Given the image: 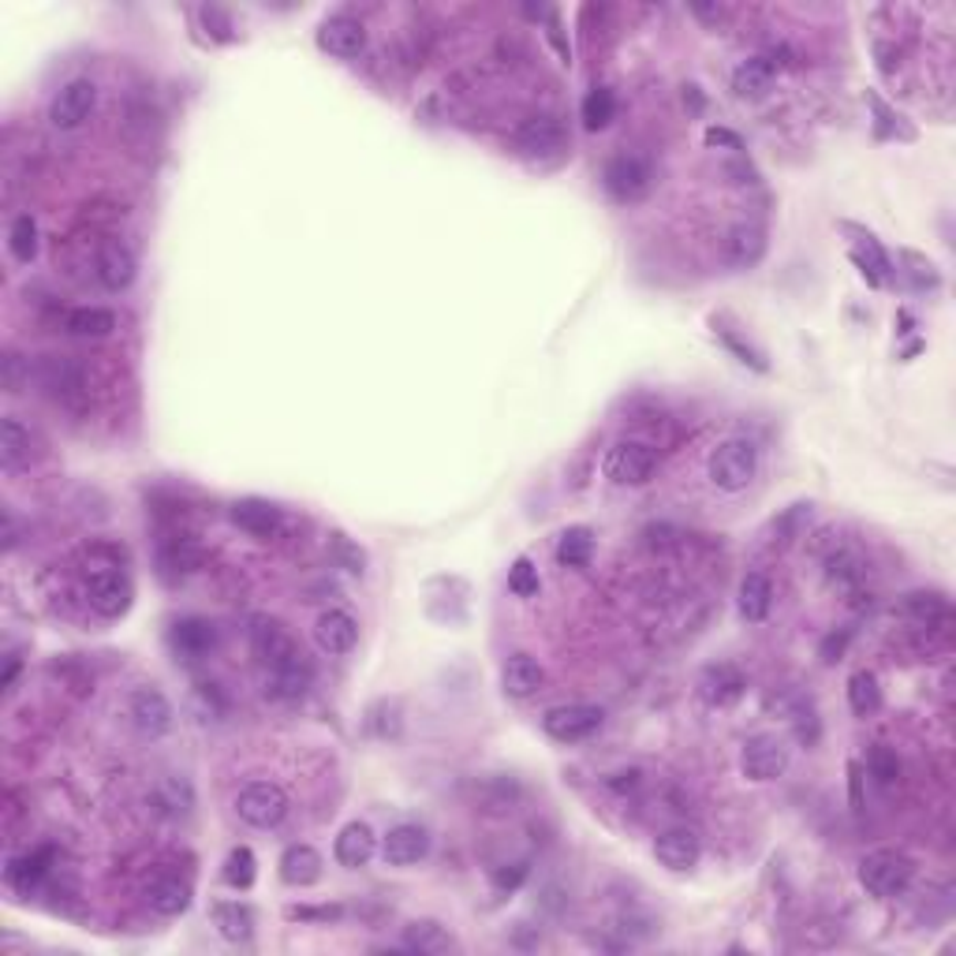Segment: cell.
Returning a JSON list of instances; mask_svg holds the SVG:
<instances>
[{"label":"cell","instance_id":"obj_1","mask_svg":"<svg viewBox=\"0 0 956 956\" xmlns=\"http://www.w3.org/2000/svg\"><path fill=\"white\" fill-rule=\"evenodd\" d=\"M706 475L722 494H740L758 475V445L752 438H725L706 460Z\"/></svg>","mask_w":956,"mask_h":956},{"label":"cell","instance_id":"obj_2","mask_svg":"<svg viewBox=\"0 0 956 956\" xmlns=\"http://www.w3.org/2000/svg\"><path fill=\"white\" fill-rule=\"evenodd\" d=\"M912 874H915V863L896 849L866 852L860 860V885L871 896H879V901L901 896L912 885Z\"/></svg>","mask_w":956,"mask_h":956},{"label":"cell","instance_id":"obj_3","mask_svg":"<svg viewBox=\"0 0 956 956\" xmlns=\"http://www.w3.org/2000/svg\"><path fill=\"white\" fill-rule=\"evenodd\" d=\"M288 811H292L288 792L273 781H251L235 796V815L248 826H254V830H273V826H281L288 818Z\"/></svg>","mask_w":956,"mask_h":956},{"label":"cell","instance_id":"obj_4","mask_svg":"<svg viewBox=\"0 0 956 956\" xmlns=\"http://www.w3.org/2000/svg\"><path fill=\"white\" fill-rule=\"evenodd\" d=\"M602 725H606V710L595 706V703L554 706V710H546V717H542V733L557 744H584Z\"/></svg>","mask_w":956,"mask_h":956},{"label":"cell","instance_id":"obj_5","mask_svg":"<svg viewBox=\"0 0 956 956\" xmlns=\"http://www.w3.org/2000/svg\"><path fill=\"white\" fill-rule=\"evenodd\" d=\"M602 471L613 486H643L658 471V449L647 445V441H617L606 452Z\"/></svg>","mask_w":956,"mask_h":956},{"label":"cell","instance_id":"obj_6","mask_svg":"<svg viewBox=\"0 0 956 956\" xmlns=\"http://www.w3.org/2000/svg\"><path fill=\"white\" fill-rule=\"evenodd\" d=\"M602 187L609 191V199H617V202H639V199H647L650 187H654V169H650V161L639 154H617L606 161Z\"/></svg>","mask_w":956,"mask_h":956},{"label":"cell","instance_id":"obj_7","mask_svg":"<svg viewBox=\"0 0 956 956\" xmlns=\"http://www.w3.org/2000/svg\"><path fill=\"white\" fill-rule=\"evenodd\" d=\"M788 744L781 740V736L774 733H758L752 736V740L744 744V755H740V770L747 781H777V777H785L788 770Z\"/></svg>","mask_w":956,"mask_h":956},{"label":"cell","instance_id":"obj_8","mask_svg":"<svg viewBox=\"0 0 956 956\" xmlns=\"http://www.w3.org/2000/svg\"><path fill=\"white\" fill-rule=\"evenodd\" d=\"M86 598H91L94 613L116 620L132 606V579L120 568H91L86 571Z\"/></svg>","mask_w":956,"mask_h":956},{"label":"cell","instance_id":"obj_9","mask_svg":"<svg viewBox=\"0 0 956 956\" xmlns=\"http://www.w3.org/2000/svg\"><path fill=\"white\" fill-rule=\"evenodd\" d=\"M698 698L714 710H725V706H736L747 692V676L740 673L736 665L728 662H717V665H706L698 673V684H695Z\"/></svg>","mask_w":956,"mask_h":956},{"label":"cell","instance_id":"obj_10","mask_svg":"<svg viewBox=\"0 0 956 956\" xmlns=\"http://www.w3.org/2000/svg\"><path fill=\"white\" fill-rule=\"evenodd\" d=\"M94 105H97V86L91 78H72V83L61 86L53 105H49V120H53V127H61V132H72V127H78L94 113Z\"/></svg>","mask_w":956,"mask_h":956},{"label":"cell","instance_id":"obj_11","mask_svg":"<svg viewBox=\"0 0 956 956\" xmlns=\"http://www.w3.org/2000/svg\"><path fill=\"white\" fill-rule=\"evenodd\" d=\"M318 49L337 61H355L367 49V27L351 15H329L318 27Z\"/></svg>","mask_w":956,"mask_h":956},{"label":"cell","instance_id":"obj_12","mask_svg":"<svg viewBox=\"0 0 956 956\" xmlns=\"http://www.w3.org/2000/svg\"><path fill=\"white\" fill-rule=\"evenodd\" d=\"M127 714H132V725L139 728L143 736H150V740H157V736H165L172 728V703L165 698L157 687H143V692L132 695V706H127Z\"/></svg>","mask_w":956,"mask_h":956},{"label":"cell","instance_id":"obj_13","mask_svg":"<svg viewBox=\"0 0 956 956\" xmlns=\"http://www.w3.org/2000/svg\"><path fill=\"white\" fill-rule=\"evenodd\" d=\"M430 852V833L416 822H400L392 826L381 841V860L389 866H416L419 860H427Z\"/></svg>","mask_w":956,"mask_h":956},{"label":"cell","instance_id":"obj_14","mask_svg":"<svg viewBox=\"0 0 956 956\" xmlns=\"http://www.w3.org/2000/svg\"><path fill=\"white\" fill-rule=\"evenodd\" d=\"M251 650L265 669H277V665L288 662V658L300 654V647H295V639L284 632V624L265 620V617H259L251 624Z\"/></svg>","mask_w":956,"mask_h":956},{"label":"cell","instance_id":"obj_15","mask_svg":"<svg viewBox=\"0 0 956 956\" xmlns=\"http://www.w3.org/2000/svg\"><path fill=\"white\" fill-rule=\"evenodd\" d=\"M654 855L669 871H692L698 855H703V837L687 830V826H673V830H665L654 841Z\"/></svg>","mask_w":956,"mask_h":956},{"label":"cell","instance_id":"obj_16","mask_svg":"<svg viewBox=\"0 0 956 956\" xmlns=\"http://www.w3.org/2000/svg\"><path fill=\"white\" fill-rule=\"evenodd\" d=\"M38 381H42V389L49 397H56L64 403H75L86 392L83 370H78L72 359H53V355H45V359L38 363Z\"/></svg>","mask_w":956,"mask_h":956},{"label":"cell","instance_id":"obj_17","mask_svg":"<svg viewBox=\"0 0 956 956\" xmlns=\"http://www.w3.org/2000/svg\"><path fill=\"white\" fill-rule=\"evenodd\" d=\"M516 150L524 157H554L565 150V127L554 116H535L516 132Z\"/></svg>","mask_w":956,"mask_h":956},{"label":"cell","instance_id":"obj_18","mask_svg":"<svg viewBox=\"0 0 956 956\" xmlns=\"http://www.w3.org/2000/svg\"><path fill=\"white\" fill-rule=\"evenodd\" d=\"M232 524L240 527V530H248V535H254V538H273L281 530V524H284V516H281V508L277 505H270V501H262V497H243V501H235L232 505Z\"/></svg>","mask_w":956,"mask_h":956},{"label":"cell","instance_id":"obj_19","mask_svg":"<svg viewBox=\"0 0 956 956\" xmlns=\"http://www.w3.org/2000/svg\"><path fill=\"white\" fill-rule=\"evenodd\" d=\"M542 684H546V669H542L538 658L530 654H512L505 669H501V687H505L508 698H530L542 692Z\"/></svg>","mask_w":956,"mask_h":956},{"label":"cell","instance_id":"obj_20","mask_svg":"<svg viewBox=\"0 0 956 956\" xmlns=\"http://www.w3.org/2000/svg\"><path fill=\"white\" fill-rule=\"evenodd\" d=\"M333 855H337L340 866H348V871H359V866H367L374 855H378V837H374V830H370L367 822H348V826H344V830L337 833Z\"/></svg>","mask_w":956,"mask_h":956},{"label":"cell","instance_id":"obj_21","mask_svg":"<svg viewBox=\"0 0 956 956\" xmlns=\"http://www.w3.org/2000/svg\"><path fill=\"white\" fill-rule=\"evenodd\" d=\"M359 639V624L344 613V609H325L314 624V643H318L322 654H348Z\"/></svg>","mask_w":956,"mask_h":956},{"label":"cell","instance_id":"obj_22","mask_svg":"<svg viewBox=\"0 0 956 956\" xmlns=\"http://www.w3.org/2000/svg\"><path fill=\"white\" fill-rule=\"evenodd\" d=\"M766 254V229L763 224H736L725 235V259L736 270H752Z\"/></svg>","mask_w":956,"mask_h":956},{"label":"cell","instance_id":"obj_23","mask_svg":"<svg viewBox=\"0 0 956 956\" xmlns=\"http://www.w3.org/2000/svg\"><path fill=\"white\" fill-rule=\"evenodd\" d=\"M135 273H139V262H135V254L124 248V243H105L102 254H97V277H102V284L108 292H124L127 284L135 281Z\"/></svg>","mask_w":956,"mask_h":956},{"label":"cell","instance_id":"obj_24","mask_svg":"<svg viewBox=\"0 0 956 956\" xmlns=\"http://www.w3.org/2000/svg\"><path fill=\"white\" fill-rule=\"evenodd\" d=\"M169 639H172L176 654H183L187 662H195V658H206L217 647V628L202 617H187L172 628Z\"/></svg>","mask_w":956,"mask_h":956},{"label":"cell","instance_id":"obj_25","mask_svg":"<svg viewBox=\"0 0 956 956\" xmlns=\"http://www.w3.org/2000/svg\"><path fill=\"white\" fill-rule=\"evenodd\" d=\"M281 879L288 885H300V890H307V885H314L322 879V866L325 860L318 852L311 849V844H288V849L281 852Z\"/></svg>","mask_w":956,"mask_h":956},{"label":"cell","instance_id":"obj_26","mask_svg":"<svg viewBox=\"0 0 956 956\" xmlns=\"http://www.w3.org/2000/svg\"><path fill=\"white\" fill-rule=\"evenodd\" d=\"M770 606H774V584L763 576V571H747L744 584H740V595H736V609L747 624H763L770 617Z\"/></svg>","mask_w":956,"mask_h":956},{"label":"cell","instance_id":"obj_27","mask_svg":"<svg viewBox=\"0 0 956 956\" xmlns=\"http://www.w3.org/2000/svg\"><path fill=\"white\" fill-rule=\"evenodd\" d=\"M311 684H314V665L303 654L288 658V662L277 669H270V695H277V698H303Z\"/></svg>","mask_w":956,"mask_h":956},{"label":"cell","instance_id":"obj_28","mask_svg":"<svg viewBox=\"0 0 956 956\" xmlns=\"http://www.w3.org/2000/svg\"><path fill=\"white\" fill-rule=\"evenodd\" d=\"M400 945H403L408 953H422V956H441V953L456 949L452 934H449L441 923H433V920H416V923L403 926Z\"/></svg>","mask_w":956,"mask_h":956},{"label":"cell","instance_id":"obj_29","mask_svg":"<svg viewBox=\"0 0 956 956\" xmlns=\"http://www.w3.org/2000/svg\"><path fill=\"white\" fill-rule=\"evenodd\" d=\"M31 427H23L15 416H4V422H0V463H4V471H19L31 463Z\"/></svg>","mask_w":956,"mask_h":956},{"label":"cell","instance_id":"obj_30","mask_svg":"<svg viewBox=\"0 0 956 956\" xmlns=\"http://www.w3.org/2000/svg\"><path fill=\"white\" fill-rule=\"evenodd\" d=\"M554 557H557L560 568H587L590 557H595V530L584 527V524L560 530Z\"/></svg>","mask_w":956,"mask_h":956},{"label":"cell","instance_id":"obj_31","mask_svg":"<svg viewBox=\"0 0 956 956\" xmlns=\"http://www.w3.org/2000/svg\"><path fill=\"white\" fill-rule=\"evenodd\" d=\"M191 882H183V879H161V882H154L150 885V896H146V901H150V908L157 912V915H165V920H172V915H183L187 908H191Z\"/></svg>","mask_w":956,"mask_h":956},{"label":"cell","instance_id":"obj_32","mask_svg":"<svg viewBox=\"0 0 956 956\" xmlns=\"http://www.w3.org/2000/svg\"><path fill=\"white\" fill-rule=\"evenodd\" d=\"M213 926L224 942H248L254 934V915L251 908H243L240 901H224V904H213Z\"/></svg>","mask_w":956,"mask_h":956},{"label":"cell","instance_id":"obj_33","mask_svg":"<svg viewBox=\"0 0 956 956\" xmlns=\"http://www.w3.org/2000/svg\"><path fill=\"white\" fill-rule=\"evenodd\" d=\"M49 863H53V849H38V852L15 855V860L8 863L4 879H8V885H15V890L31 893V885H38V882L45 879Z\"/></svg>","mask_w":956,"mask_h":956},{"label":"cell","instance_id":"obj_34","mask_svg":"<svg viewBox=\"0 0 956 956\" xmlns=\"http://www.w3.org/2000/svg\"><path fill=\"white\" fill-rule=\"evenodd\" d=\"M64 329L72 333V337H108V333L116 329V314L105 311V307H75L67 311L64 318Z\"/></svg>","mask_w":956,"mask_h":956},{"label":"cell","instance_id":"obj_35","mask_svg":"<svg viewBox=\"0 0 956 956\" xmlns=\"http://www.w3.org/2000/svg\"><path fill=\"white\" fill-rule=\"evenodd\" d=\"M774 67L766 56H752V61H744L740 67L733 72V91L740 97H763L766 91L774 86Z\"/></svg>","mask_w":956,"mask_h":956},{"label":"cell","instance_id":"obj_36","mask_svg":"<svg viewBox=\"0 0 956 956\" xmlns=\"http://www.w3.org/2000/svg\"><path fill=\"white\" fill-rule=\"evenodd\" d=\"M849 706L855 717H871L882 710V687H879V676L866 673V669H860V673L849 676Z\"/></svg>","mask_w":956,"mask_h":956},{"label":"cell","instance_id":"obj_37","mask_svg":"<svg viewBox=\"0 0 956 956\" xmlns=\"http://www.w3.org/2000/svg\"><path fill=\"white\" fill-rule=\"evenodd\" d=\"M579 116H584L587 132H602V127H609V124H613V116H617V97H613V91H606V86H595V91L584 97V105H579Z\"/></svg>","mask_w":956,"mask_h":956},{"label":"cell","instance_id":"obj_38","mask_svg":"<svg viewBox=\"0 0 956 956\" xmlns=\"http://www.w3.org/2000/svg\"><path fill=\"white\" fill-rule=\"evenodd\" d=\"M904 609H908V613L926 628L949 620V598L938 595V590H915V595L904 598Z\"/></svg>","mask_w":956,"mask_h":956},{"label":"cell","instance_id":"obj_39","mask_svg":"<svg viewBox=\"0 0 956 956\" xmlns=\"http://www.w3.org/2000/svg\"><path fill=\"white\" fill-rule=\"evenodd\" d=\"M8 251H12L15 262H34L38 254V224L31 213H19L8 229Z\"/></svg>","mask_w":956,"mask_h":956},{"label":"cell","instance_id":"obj_40","mask_svg":"<svg viewBox=\"0 0 956 956\" xmlns=\"http://www.w3.org/2000/svg\"><path fill=\"white\" fill-rule=\"evenodd\" d=\"M254 874H259V860H254V852L248 849V844L232 849L229 860H224V882H229L232 890H251Z\"/></svg>","mask_w":956,"mask_h":956},{"label":"cell","instance_id":"obj_41","mask_svg":"<svg viewBox=\"0 0 956 956\" xmlns=\"http://www.w3.org/2000/svg\"><path fill=\"white\" fill-rule=\"evenodd\" d=\"M538 587H542V579H538L535 560H530V557L512 560V568H508V590H512V595H516V598H535Z\"/></svg>","mask_w":956,"mask_h":956},{"label":"cell","instance_id":"obj_42","mask_svg":"<svg viewBox=\"0 0 956 956\" xmlns=\"http://www.w3.org/2000/svg\"><path fill=\"white\" fill-rule=\"evenodd\" d=\"M866 774L874 777L879 785H896V777H901V763H896V755L890 752V747H871V755H866Z\"/></svg>","mask_w":956,"mask_h":956},{"label":"cell","instance_id":"obj_43","mask_svg":"<svg viewBox=\"0 0 956 956\" xmlns=\"http://www.w3.org/2000/svg\"><path fill=\"white\" fill-rule=\"evenodd\" d=\"M717 337H722V344H725V348H728V351H733V355H736V359H740V363H744V367H755V370H766V359H763V355H758L755 348H747V344H744V340H736V337H733V333H728V329H717Z\"/></svg>","mask_w":956,"mask_h":956},{"label":"cell","instance_id":"obj_44","mask_svg":"<svg viewBox=\"0 0 956 956\" xmlns=\"http://www.w3.org/2000/svg\"><path fill=\"white\" fill-rule=\"evenodd\" d=\"M844 647H849V632H841V635H826V643H822V650H818V658H822L826 665H833V662H841V654H844Z\"/></svg>","mask_w":956,"mask_h":956},{"label":"cell","instance_id":"obj_45","mask_svg":"<svg viewBox=\"0 0 956 956\" xmlns=\"http://www.w3.org/2000/svg\"><path fill=\"white\" fill-rule=\"evenodd\" d=\"M830 576L841 579V584H852V579H860V565H855V557L841 554V557L830 560Z\"/></svg>","mask_w":956,"mask_h":956},{"label":"cell","instance_id":"obj_46","mask_svg":"<svg viewBox=\"0 0 956 956\" xmlns=\"http://www.w3.org/2000/svg\"><path fill=\"white\" fill-rule=\"evenodd\" d=\"M703 143H706V146H725V150H744V146H740V135L725 132V127H706Z\"/></svg>","mask_w":956,"mask_h":956},{"label":"cell","instance_id":"obj_47","mask_svg":"<svg viewBox=\"0 0 956 956\" xmlns=\"http://www.w3.org/2000/svg\"><path fill=\"white\" fill-rule=\"evenodd\" d=\"M524 879H527V866H524V863H512V871H497V874H494V885H497L501 893H505V890L512 893Z\"/></svg>","mask_w":956,"mask_h":956},{"label":"cell","instance_id":"obj_48","mask_svg":"<svg viewBox=\"0 0 956 956\" xmlns=\"http://www.w3.org/2000/svg\"><path fill=\"white\" fill-rule=\"evenodd\" d=\"M288 915H295V920H333V915H340V908H322V912H311V908H292Z\"/></svg>","mask_w":956,"mask_h":956},{"label":"cell","instance_id":"obj_49","mask_svg":"<svg viewBox=\"0 0 956 956\" xmlns=\"http://www.w3.org/2000/svg\"><path fill=\"white\" fill-rule=\"evenodd\" d=\"M4 367H8V392H19V359L15 355H8Z\"/></svg>","mask_w":956,"mask_h":956},{"label":"cell","instance_id":"obj_50","mask_svg":"<svg viewBox=\"0 0 956 956\" xmlns=\"http://www.w3.org/2000/svg\"><path fill=\"white\" fill-rule=\"evenodd\" d=\"M15 673H19V658H8V669H4V687H12Z\"/></svg>","mask_w":956,"mask_h":956},{"label":"cell","instance_id":"obj_51","mask_svg":"<svg viewBox=\"0 0 956 956\" xmlns=\"http://www.w3.org/2000/svg\"><path fill=\"white\" fill-rule=\"evenodd\" d=\"M698 19H722V8H695Z\"/></svg>","mask_w":956,"mask_h":956}]
</instances>
